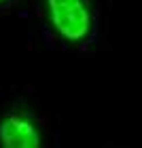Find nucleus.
<instances>
[{"label": "nucleus", "mask_w": 142, "mask_h": 148, "mask_svg": "<svg viewBox=\"0 0 142 148\" xmlns=\"http://www.w3.org/2000/svg\"><path fill=\"white\" fill-rule=\"evenodd\" d=\"M0 146L2 148H40L43 136L34 119L23 112H11L0 119Z\"/></svg>", "instance_id": "nucleus-2"}, {"label": "nucleus", "mask_w": 142, "mask_h": 148, "mask_svg": "<svg viewBox=\"0 0 142 148\" xmlns=\"http://www.w3.org/2000/svg\"><path fill=\"white\" fill-rule=\"evenodd\" d=\"M11 0H0V6H4V4H9Z\"/></svg>", "instance_id": "nucleus-3"}, {"label": "nucleus", "mask_w": 142, "mask_h": 148, "mask_svg": "<svg viewBox=\"0 0 142 148\" xmlns=\"http://www.w3.org/2000/svg\"><path fill=\"white\" fill-rule=\"evenodd\" d=\"M53 32L68 45H83L93 34V9L89 0H45Z\"/></svg>", "instance_id": "nucleus-1"}]
</instances>
